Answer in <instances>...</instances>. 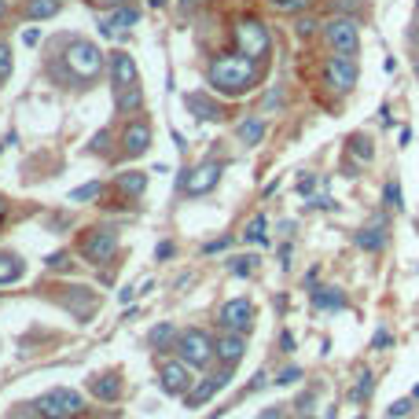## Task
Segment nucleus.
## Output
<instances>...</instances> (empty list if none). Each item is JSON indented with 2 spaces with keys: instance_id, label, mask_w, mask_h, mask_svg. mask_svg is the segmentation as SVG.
<instances>
[{
  "instance_id": "nucleus-16",
  "label": "nucleus",
  "mask_w": 419,
  "mask_h": 419,
  "mask_svg": "<svg viewBox=\"0 0 419 419\" xmlns=\"http://www.w3.org/2000/svg\"><path fill=\"white\" fill-rule=\"evenodd\" d=\"M228 379H232V368H224V372H217V375H210V379H202L195 390L188 394V408H202L213 394L221 390V386H228Z\"/></svg>"
},
{
  "instance_id": "nucleus-41",
  "label": "nucleus",
  "mask_w": 419,
  "mask_h": 419,
  "mask_svg": "<svg viewBox=\"0 0 419 419\" xmlns=\"http://www.w3.org/2000/svg\"><path fill=\"white\" fill-rule=\"evenodd\" d=\"M155 257H158V261H166V257H173V243H158V246H155Z\"/></svg>"
},
{
  "instance_id": "nucleus-26",
  "label": "nucleus",
  "mask_w": 419,
  "mask_h": 419,
  "mask_svg": "<svg viewBox=\"0 0 419 419\" xmlns=\"http://www.w3.org/2000/svg\"><path fill=\"white\" fill-rule=\"evenodd\" d=\"M19 276H23V261L12 254H0V283H12Z\"/></svg>"
},
{
  "instance_id": "nucleus-19",
  "label": "nucleus",
  "mask_w": 419,
  "mask_h": 419,
  "mask_svg": "<svg viewBox=\"0 0 419 419\" xmlns=\"http://www.w3.org/2000/svg\"><path fill=\"white\" fill-rule=\"evenodd\" d=\"M59 12H63L59 0H26L23 4V19H30V23H41V19H52Z\"/></svg>"
},
{
  "instance_id": "nucleus-14",
  "label": "nucleus",
  "mask_w": 419,
  "mask_h": 419,
  "mask_svg": "<svg viewBox=\"0 0 419 419\" xmlns=\"http://www.w3.org/2000/svg\"><path fill=\"white\" fill-rule=\"evenodd\" d=\"M158 383H162V390L169 397H177V394H188V386H191V368L184 361H166L162 364V375H158Z\"/></svg>"
},
{
  "instance_id": "nucleus-13",
  "label": "nucleus",
  "mask_w": 419,
  "mask_h": 419,
  "mask_svg": "<svg viewBox=\"0 0 419 419\" xmlns=\"http://www.w3.org/2000/svg\"><path fill=\"white\" fill-rule=\"evenodd\" d=\"M151 151V125L140 118V122H129L125 133H122V155L125 158H140Z\"/></svg>"
},
{
  "instance_id": "nucleus-15",
  "label": "nucleus",
  "mask_w": 419,
  "mask_h": 419,
  "mask_svg": "<svg viewBox=\"0 0 419 419\" xmlns=\"http://www.w3.org/2000/svg\"><path fill=\"white\" fill-rule=\"evenodd\" d=\"M184 107L191 111L195 122H221V118H224L221 100H213V96H206V92H188L184 96Z\"/></svg>"
},
{
  "instance_id": "nucleus-35",
  "label": "nucleus",
  "mask_w": 419,
  "mask_h": 419,
  "mask_svg": "<svg viewBox=\"0 0 419 419\" xmlns=\"http://www.w3.org/2000/svg\"><path fill=\"white\" fill-rule=\"evenodd\" d=\"M8 78H12V48L0 45V81H8Z\"/></svg>"
},
{
  "instance_id": "nucleus-20",
  "label": "nucleus",
  "mask_w": 419,
  "mask_h": 419,
  "mask_svg": "<svg viewBox=\"0 0 419 419\" xmlns=\"http://www.w3.org/2000/svg\"><path fill=\"white\" fill-rule=\"evenodd\" d=\"M357 246H361V250L379 254L383 246H386V228H383V221L375 224V228H361V232H357Z\"/></svg>"
},
{
  "instance_id": "nucleus-10",
  "label": "nucleus",
  "mask_w": 419,
  "mask_h": 419,
  "mask_svg": "<svg viewBox=\"0 0 419 419\" xmlns=\"http://www.w3.org/2000/svg\"><path fill=\"white\" fill-rule=\"evenodd\" d=\"M114 250H118V232L114 228H96L89 239L81 243V254L89 265H107L114 257Z\"/></svg>"
},
{
  "instance_id": "nucleus-31",
  "label": "nucleus",
  "mask_w": 419,
  "mask_h": 419,
  "mask_svg": "<svg viewBox=\"0 0 419 419\" xmlns=\"http://www.w3.org/2000/svg\"><path fill=\"white\" fill-rule=\"evenodd\" d=\"M383 202L390 210H401V184H397V180H390V184L383 188Z\"/></svg>"
},
{
  "instance_id": "nucleus-5",
  "label": "nucleus",
  "mask_w": 419,
  "mask_h": 419,
  "mask_svg": "<svg viewBox=\"0 0 419 419\" xmlns=\"http://www.w3.org/2000/svg\"><path fill=\"white\" fill-rule=\"evenodd\" d=\"M324 41L335 56H357L361 52V30L353 23V15H335L324 23Z\"/></svg>"
},
{
  "instance_id": "nucleus-29",
  "label": "nucleus",
  "mask_w": 419,
  "mask_h": 419,
  "mask_svg": "<svg viewBox=\"0 0 419 419\" xmlns=\"http://www.w3.org/2000/svg\"><path fill=\"white\" fill-rule=\"evenodd\" d=\"M246 239H250V243H265V213H254V221L246 224Z\"/></svg>"
},
{
  "instance_id": "nucleus-27",
  "label": "nucleus",
  "mask_w": 419,
  "mask_h": 419,
  "mask_svg": "<svg viewBox=\"0 0 419 419\" xmlns=\"http://www.w3.org/2000/svg\"><path fill=\"white\" fill-rule=\"evenodd\" d=\"M118 188H122L125 195H140V191L147 188V173H122L118 177Z\"/></svg>"
},
{
  "instance_id": "nucleus-45",
  "label": "nucleus",
  "mask_w": 419,
  "mask_h": 419,
  "mask_svg": "<svg viewBox=\"0 0 419 419\" xmlns=\"http://www.w3.org/2000/svg\"><path fill=\"white\" fill-rule=\"evenodd\" d=\"M309 206H316V210H335V199H327V195H320V199H313Z\"/></svg>"
},
{
  "instance_id": "nucleus-17",
  "label": "nucleus",
  "mask_w": 419,
  "mask_h": 419,
  "mask_svg": "<svg viewBox=\"0 0 419 419\" xmlns=\"http://www.w3.org/2000/svg\"><path fill=\"white\" fill-rule=\"evenodd\" d=\"M265 133H268V122H265V118H257V114L243 118V122L235 125V136H239V144H246V147L261 144V140H265Z\"/></svg>"
},
{
  "instance_id": "nucleus-3",
  "label": "nucleus",
  "mask_w": 419,
  "mask_h": 419,
  "mask_svg": "<svg viewBox=\"0 0 419 419\" xmlns=\"http://www.w3.org/2000/svg\"><path fill=\"white\" fill-rule=\"evenodd\" d=\"M232 37H235V48H239L243 56H250V59H265L268 52H272V34H268V26L257 15L235 19Z\"/></svg>"
},
{
  "instance_id": "nucleus-2",
  "label": "nucleus",
  "mask_w": 419,
  "mask_h": 419,
  "mask_svg": "<svg viewBox=\"0 0 419 419\" xmlns=\"http://www.w3.org/2000/svg\"><path fill=\"white\" fill-rule=\"evenodd\" d=\"M107 56L85 37H63V52L52 63V74L67 85H89L103 74Z\"/></svg>"
},
{
  "instance_id": "nucleus-25",
  "label": "nucleus",
  "mask_w": 419,
  "mask_h": 419,
  "mask_svg": "<svg viewBox=\"0 0 419 419\" xmlns=\"http://www.w3.org/2000/svg\"><path fill=\"white\" fill-rule=\"evenodd\" d=\"M169 342H177V327L173 324H158V327H151V335H147V346L151 350H166Z\"/></svg>"
},
{
  "instance_id": "nucleus-22",
  "label": "nucleus",
  "mask_w": 419,
  "mask_h": 419,
  "mask_svg": "<svg viewBox=\"0 0 419 419\" xmlns=\"http://www.w3.org/2000/svg\"><path fill=\"white\" fill-rule=\"evenodd\" d=\"M346 151H350L353 158H361V162H372V158H375V147H372V140L364 136V133H353V136L346 140Z\"/></svg>"
},
{
  "instance_id": "nucleus-51",
  "label": "nucleus",
  "mask_w": 419,
  "mask_h": 419,
  "mask_svg": "<svg viewBox=\"0 0 419 419\" xmlns=\"http://www.w3.org/2000/svg\"><path fill=\"white\" fill-rule=\"evenodd\" d=\"M166 4V0H151V8H162Z\"/></svg>"
},
{
  "instance_id": "nucleus-46",
  "label": "nucleus",
  "mask_w": 419,
  "mask_h": 419,
  "mask_svg": "<svg viewBox=\"0 0 419 419\" xmlns=\"http://www.w3.org/2000/svg\"><path fill=\"white\" fill-rule=\"evenodd\" d=\"M386 342H390V335H386V331H375V339H372V346H375V350H383V346H386Z\"/></svg>"
},
{
  "instance_id": "nucleus-24",
  "label": "nucleus",
  "mask_w": 419,
  "mask_h": 419,
  "mask_svg": "<svg viewBox=\"0 0 419 419\" xmlns=\"http://www.w3.org/2000/svg\"><path fill=\"white\" fill-rule=\"evenodd\" d=\"M144 103V89H125V92H118L114 96V107H118V114H129V111H136V107Z\"/></svg>"
},
{
  "instance_id": "nucleus-52",
  "label": "nucleus",
  "mask_w": 419,
  "mask_h": 419,
  "mask_svg": "<svg viewBox=\"0 0 419 419\" xmlns=\"http://www.w3.org/2000/svg\"><path fill=\"white\" fill-rule=\"evenodd\" d=\"M416 78H419V56H416Z\"/></svg>"
},
{
  "instance_id": "nucleus-30",
  "label": "nucleus",
  "mask_w": 419,
  "mask_h": 419,
  "mask_svg": "<svg viewBox=\"0 0 419 419\" xmlns=\"http://www.w3.org/2000/svg\"><path fill=\"white\" fill-rule=\"evenodd\" d=\"M279 103H283V85H272L268 96H265V103H261V114H272Z\"/></svg>"
},
{
  "instance_id": "nucleus-36",
  "label": "nucleus",
  "mask_w": 419,
  "mask_h": 419,
  "mask_svg": "<svg viewBox=\"0 0 419 419\" xmlns=\"http://www.w3.org/2000/svg\"><path fill=\"white\" fill-rule=\"evenodd\" d=\"M294 30H298V37H309V34H316V30H320V23H316V19H309V15H302L294 23Z\"/></svg>"
},
{
  "instance_id": "nucleus-33",
  "label": "nucleus",
  "mask_w": 419,
  "mask_h": 419,
  "mask_svg": "<svg viewBox=\"0 0 419 419\" xmlns=\"http://www.w3.org/2000/svg\"><path fill=\"white\" fill-rule=\"evenodd\" d=\"M272 4L287 15H298V12H305V8H313V0H272Z\"/></svg>"
},
{
  "instance_id": "nucleus-28",
  "label": "nucleus",
  "mask_w": 419,
  "mask_h": 419,
  "mask_svg": "<svg viewBox=\"0 0 419 419\" xmlns=\"http://www.w3.org/2000/svg\"><path fill=\"white\" fill-rule=\"evenodd\" d=\"M103 191V184L100 180H89V184H81V188H74L70 191V202H89V199H96Z\"/></svg>"
},
{
  "instance_id": "nucleus-40",
  "label": "nucleus",
  "mask_w": 419,
  "mask_h": 419,
  "mask_svg": "<svg viewBox=\"0 0 419 419\" xmlns=\"http://www.w3.org/2000/svg\"><path fill=\"white\" fill-rule=\"evenodd\" d=\"M313 188H316V173H313V177H309V173H305V177H298V191H302V195H309Z\"/></svg>"
},
{
  "instance_id": "nucleus-18",
  "label": "nucleus",
  "mask_w": 419,
  "mask_h": 419,
  "mask_svg": "<svg viewBox=\"0 0 419 419\" xmlns=\"http://www.w3.org/2000/svg\"><path fill=\"white\" fill-rule=\"evenodd\" d=\"M243 353H246V342H243V335H235V331H228V335H221V342H217V357L224 361V368L239 364V361H243Z\"/></svg>"
},
{
  "instance_id": "nucleus-7",
  "label": "nucleus",
  "mask_w": 419,
  "mask_h": 419,
  "mask_svg": "<svg viewBox=\"0 0 419 419\" xmlns=\"http://www.w3.org/2000/svg\"><path fill=\"white\" fill-rule=\"evenodd\" d=\"M221 173H224V166L217 158H206V162L184 169V180H180V184H184L188 195H210V191L221 184Z\"/></svg>"
},
{
  "instance_id": "nucleus-49",
  "label": "nucleus",
  "mask_w": 419,
  "mask_h": 419,
  "mask_svg": "<svg viewBox=\"0 0 419 419\" xmlns=\"http://www.w3.org/2000/svg\"><path fill=\"white\" fill-rule=\"evenodd\" d=\"M4 213H8V199L0 195V217H4Z\"/></svg>"
},
{
  "instance_id": "nucleus-54",
  "label": "nucleus",
  "mask_w": 419,
  "mask_h": 419,
  "mask_svg": "<svg viewBox=\"0 0 419 419\" xmlns=\"http://www.w3.org/2000/svg\"><path fill=\"white\" fill-rule=\"evenodd\" d=\"M298 419H305V416H298Z\"/></svg>"
},
{
  "instance_id": "nucleus-12",
  "label": "nucleus",
  "mask_w": 419,
  "mask_h": 419,
  "mask_svg": "<svg viewBox=\"0 0 419 419\" xmlns=\"http://www.w3.org/2000/svg\"><path fill=\"white\" fill-rule=\"evenodd\" d=\"M221 324L224 331H235V335H246L254 327V305L250 298H232V302L221 305Z\"/></svg>"
},
{
  "instance_id": "nucleus-9",
  "label": "nucleus",
  "mask_w": 419,
  "mask_h": 419,
  "mask_svg": "<svg viewBox=\"0 0 419 419\" xmlns=\"http://www.w3.org/2000/svg\"><path fill=\"white\" fill-rule=\"evenodd\" d=\"M361 70H357V59L353 56H331L324 63V85L335 92H353V85H357Z\"/></svg>"
},
{
  "instance_id": "nucleus-44",
  "label": "nucleus",
  "mask_w": 419,
  "mask_h": 419,
  "mask_svg": "<svg viewBox=\"0 0 419 419\" xmlns=\"http://www.w3.org/2000/svg\"><path fill=\"white\" fill-rule=\"evenodd\" d=\"M279 350H283V353L294 350V335H291V331H283V335H279Z\"/></svg>"
},
{
  "instance_id": "nucleus-55",
  "label": "nucleus",
  "mask_w": 419,
  "mask_h": 419,
  "mask_svg": "<svg viewBox=\"0 0 419 419\" xmlns=\"http://www.w3.org/2000/svg\"><path fill=\"white\" fill-rule=\"evenodd\" d=\"M416 8H419V0H416Z\"/></svg>"
},
{
  "instance_id": "nucleus-38",
  "label": "nucleus",
  "mask_w": 419,
  "mask_h": 419,
  "mask_svg": "<svg viewBox=\"0 0 419 419\" xmlns=\"http://www.w3.org/2000/svg\"><path fill=\"white\" fill-rule=\"evenodd\" d=\"M298 379H302V368H283V372H279V386H283V383H298Z\"/></svg>"
},
{
  "instance_id": "nucleus-50",
  "label": "nucleus",
  "mask_w": 419,
  "mask_h": 419,
  "mask_svg": "<svg viewBox=\"0 0 419 419\" xmlns=\"http://www.w3.org/2000/svg\"><path fill=\"white\" fill-rule=\"evenodd\" d=\"M8 15V0H0V19H4Z\"/></svg>"
},
{
  "instance_id": "nucleus-42",
  "label": "nucleus",
  "mask_w": 419,
  "mask_h": 419,
  "mask_svg": "<svg viewBox=\"0 0 419 419\" xmlns=\"http://www.w3.org/2000/svg\"><path fill=\"white\" fill-rule=\"evenodd\" d=\"M313 405H316V397H313V394H302V397H298V412H302V416H305Z\"/></svg>"
},
{
  "instance_id": "nucleus-4",
  "label": "nucleus",
  "mask_w": 419,
  "mask_h": 419,
  "mask_svg": "<svg viewBox=\"0 0 419 419\" xmlns=\"http://www.w3.org/2000/svg\"><path fill=\"white\" fill-rule=\"evenodd\" d=\"M173 350H177V357L188 364V368H206V364L217 357V342H213L206 331H180L177 335V342H173Z\"/></svg>"
},
{
  "instance_id": "nucleus-39",
  "label": "nucleus",
  "mask_w": 419,
  "mask_h": 419,
  "mask_svg": "<svg viewBox=\"0 0 419 419\" xmlns=\"http://www.w3.org/2000/svg\"><path fill=\"white\" fill-rule=\"evenodd\" d=\"M408 412H412V401H394V405H390V419L408 416Z\"/></svg>"
},
{
  "instance_id": "nucleus-53",
  "label": "nucleus",
  "mask_w": 419,
  "mask_h": 419,
  "mask_svg": "<svg viewBox=\"0 0 419 419\" xmlns=\"http://www.w3.org/2000/svg\"><path fill=\"white\" fill-rule=\"evenodd\" d=\"M412 397H419V386H416V390H412Z\"/></svg>"
},
{
  "instance_id": "nucleus-11",
  "label": "nucleus",
  "mask_w": 419,
  "mask_h": 419,
  "mask_svg": "<svg viewBox=\"0 0 419 419\" xmlns=\"http://www.w3.org/2000/svg\"><path fill=\"white\" fill-rule=\"evenodd\" d=\"M140 23V8L133 4H118L100 19V34L103 37H129V30Z\"/></svg>"
},
{
  "instance_id": "nucleus-47",
  "label": "nucleus",
  "mask_w": 419,
  "mask_h": 419,
  "mask_svg": "<svg viewBox=\"0 0 419 419\" xmlns=\"http://www.w3.org/2000/svg\"><path fill=\"white\" fill-rule=\"evenodd\" d=\"M23 41H26V45H37V41H41V34H37V30H26V34H23Z\"/></svg>"
},
{
  "instance_id": "nucleus-32",
  "label": "nucleus",
  "mask_w": 419,
  "mask_h": 419,
  "mask_svg": "<svg viewBox=\"0 0 419 419\" xmlns=\"http://www.w3.org/2000/svg\"><path fill=\"white\" fill-rule=\"evenodd\" d=\"M375 390V375L372 372H361V383H357V390H353V401H364Z\"/></svg>"
},
{
  "instance_id": "nucleus-8",
  "label": "nucleus",
  "mask_w": 419,
  "mask_h": 419,
  "mask_svg": "<svg viewBox=\"0 0 419 419\" xmlns=\"http://www.w3.org/2000/svg\"><path fill=\"white\" fill-rule=\"evenodd\" d=\"M107 74H111V92H125V89H136L140 85V70H136V59L129 56L125 48H118L107 56Z\"/></svg>"
},
{
  "instance_id": "nucleus-6",
  "label": "nucleus",
  "mask_w": 419,
  "mask_h": 419,
  "mask_svg": "<svg viewBox=\"0 0 419 419\" xmlns=\"http://www.w3.org/2000/svg\"><path fill=\"white\" fill-rule=\"evenodd\" d=\"M81 408H85V397L78 390H67V386H56V390H48L37 401L41 419H70V416H78Z\"/></svg>"
},
{
  "instance_id": "nucleus-43",
  "label": "nucleus",
  "mask_w": 419,
  "mask_h": 419,
  "mask_svg": "<svg viewBox=\"0 0 419 419\" xmlns=\"http://www.w3.org/2000/svg\"><path fill=\"white\" fill-rule=\"evenodd\" d=\"M228 246H232V239L224 235V239H213V243H206V250H210V254H217V250H228Z\"/></svg>"
},
{
  "instance_id": "nucleus-21",
  "label": "nucleus",
  "mask_w": 419,
  "mask_h": 419,
  "mask_svg": "<svg viewBox=\"0 0 419 419\" xmlns=\"http://www.w3.org/2000/svg\"><path fill=\"white\" fill-rule=\"evenodd\" d=\"M342 305H346V294L339 287H320V291H313V309H342Z\"/></svg>"
},
{
  "instance_id": "nucleus-1",
  "label": "nucleus",
  "mask_w": 419,
  "mask_h": 419,
  "mask_svg": "<svg viewBox=\"0 0 419 419\" xmlns=\"http://www.w3.org/2000/svg\"><path fill=\"white\" fill-rule=\"evenodd\" d=\"M261 81V67L257 59L243 56V52H221L206 63V85L224 100H239Z\"/></svg>"
},
{
  "instance_id": "nucleus-34",
  "label": "nucleus",
  "mask_w": 419,
  "mask_h": 419,
  "mask_svg": "<svg viewBox=\"0 0 419 419\" xmlns=\"http://www.w3.org/2000/svg\"><path fill=\"white\" fill-rule=\"evenodd\" d=\"M254 265H257V257H232V272L235 276H250Z\"/></svg>"
},
{
  "instance_id": "nucleus-48",
  "label": "nucleus",
  "mask_w": 419,
  "mask_h": 419,
  "mask_svg": "<svg viewBox=\"0 0 419 419\" xmlns=\"http://www.w3.org/2000/svg\"><path fill=\"white\" fill-rule=\"evenodd\" d=\"M261 419H279V408H268V412H265Z\"/></svg>"
},
{
  "instance_id": "nucleus-23",
  "label": "nucleus",
  "mask_w": 419,
  "mask_h": 419,
  "mask_svg": "<svg viewBox=\"0 0 419 419\" xmlns=\"http://www.w3.org/2000/svg\"><path fill=\"white\" fill-rule=\"evenodd\" d=\"M92 394L103 397V401H114V397L122 394V383H118V375H100V379L92 383Z\"/></svg>"
},
{
  "instance_id": "nucleus-37",
  "label": "nucleus",
  "mask_w": 419,
  "mask_h": 419,
  "mask_svg": "<svg viewBox=\"0 0 419 419\" xmlns=\"http://www.w3.org/2000/svg\"><path fill=\"white\" fill-rule=\"evenodd\" d=\"M48 268H56V272H67V268H70V254H67V250L52 254V257H48Z\"/></svg>"
}]
</instances>
